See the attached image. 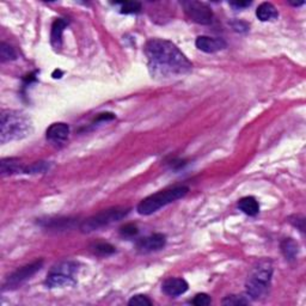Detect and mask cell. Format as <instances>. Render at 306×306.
<instances>
[{
	"label": "cell",
	"instance_id": "cell-15",
	"mask_svg": "<svg viewBox=\"0 0 306 306\" xmlns=\"http://www.w3.org/2000/svg\"><path fill=\"white\" fill-rule=\"evenodd\" d=\"M238 207L242 212L250 215V217H254V215L258 214L259 212L258 202L255 198H252V196H245V198L241 199L238 202Z\"/></svg>",
	"mask_w": 306,
	"mask_h": 306
},
{
	"label": "cell",
	"instance_id": "cell-7",
	"mask_svg": "<svg viewBox=\"0 0 306 306\" xmlns=\"http://www.w3.org/2000/svg\"><path fill=\"white\" fill-rule=\"evenodd\" d=\"M182 5L187 16L193 22L202 25H208L212 23L213 12L211 8L205 3L192 0V2H184Z\"/></svg>",
	"mask_w": 306,
	"mask_h": 306
},
{
	"label": "cell",
	"instance_id": "cell-18",
	"mask_svg": "<svg viewBox=\"0 0 306 306\" xmlns=\"http://www.w3.org/2000/svg\"><path fill=\"white\" fill-rule=\"evenodd\" d=\"M91 250L94 254L98 256H109L114 254L116 249L111 244H109V243H96V244L91 247Z\"/></svg>",
	"mask_w": 306,
	"mask_h": 306
},
{
	"label": "cell",
	"instance_id": "cell-11",
	"mask_svg": "<svg viewBox=\"0 0 306 306\" xmlns=\"http://www.w3.org/2000/svg\"><path fill=\"white\" fill-rule=\"evenodd\" d=\"M196 47L205 53H215L226 48V42L222 39H214L209 36H199L195 41Z\"/></svg>",
	"mask_w": 306,
	"mask_h": 306
},
{
	"label": "cell",
	"instance_id": "cell-6",
	"mask_svg": "<svg viewBox=\"0 0 306 306\" xmlns=\"http://www.w3.org/2000/svg\"><path fill=\"white\" fill-rule=\"evenodd\" d=\"M76 272H78V265L74 262H61L52 268V271L47 275L46 284L52 288L73 286L75 284Z\"/></svg>",
	"mask_w": 306,
	"mask_h": 306
},
{
	"label": "cell",
	"instance_id": "cell-14",
	"mask_svg": "<svg viewBox=\"0 0 306 306\" xmlns=\"http://www.w3.org/2000/svg\"><path fill=\"white\" fill-rule=\"evenodd\" d=\"M21 171H24V168H22L17 158H5L0 162V172L3 176L17 174Z\"/></svg>",
	"mask_w": 306,
	"mask_h": 306
},
{
	"label": "cell",
	"instance_id": "cell-1",
	"mask_svg": "<svg viewBox=\"0 0 306 306\" xmlns=\"http://www.w3.org/2000/svg\"><path fill=\"white\" fill-rule=\"evenodd\" d=\"M145 54L152 75L177 76L185 74L193 67L187 56L168 40H149L145 46Z\"/></svg>",
	"mask_w": 306,
	"mask_h": 306
},
{
	"label": "cell",
	"instance_id": "cell-23",
	"mask_svg": "<svg viewBox=\"0 0 306 306\" xmlns=\"http://www.w3.org/2000/svg\"><path fill=\"white\" fill-rule=\"evenodd\" d=\"M249 300H247L243 295H228L222 300L224 305H247Z\"/></svg>",
	"mask_w": 306,
	"mask_h": 306
},
{
	"label": "cell",
	"instance_id": "cell-28",
	"mask_svg": "<svg viewBox=\"0 0 306 306\" xmlns=\"http://www.w3.org/2000/svg\"><path fill=\"white\" fill-rule=\"evenodd\" d=\"M53 78H61V75H62V72L60 71V69H55L54 72H53Z\"/></svg>",
	"mask_w": 306,
	"mask_h": 306
},
{
	"label": "cell",
	"instance_id": "cell-22",
	"mask_svg": "<svg viewBox=\"0 0 306 306\" xmlns=\"http://www.w3.org/2000/svg\"><path fill=\"white\" fill-rule=\"evenodd\" d=\"M128 304L131 306H151L152 301L146 297V295L138 294L131 298V300L128 301Z\"/></svg>",
	"mask_w": 306,
	"mask_h": 306
},
{
	"label": "cell",
	"instance_id": "cell-16",
	"mask_svg": "<svg viewBox=\"0 0 306 306\" xmlns=\"http://www.w3.org/2000/svg\"><path fill=\"white\" fill-rule=\"evenodd\" d=\"M256 16L259 21L267 22L272 21V19L278 17V11L275 9V6L271 4V3H262L256 10Z\"/></svg>",
	"mask_w": 306,
	"mask_h": 306
},
{
	"label": "cell",
	"instance_id": "cell-19",
	"mask_svg": "<svg viewBox=\"0 0 306 306\" xmlns=\"http://www.w3.org/2000/svg\"><path fill=\"white\" fill-rule=\"evenodd\" d=\"M16 58H17V54H16L15 49L8 43L3 42L2 46H0V60H2V62L15 60Z\"/></svg>",
	"mask_w": 306,
	"mask_h": 306
},
{
	"label": "cell",
	"instance_id": "cell-13",
	"mask_svg": "<svg viewBox=\"0 0 306 306\" xmlns=\"http://www.w3.org/2000/svg\"><path fill=\"white\" fill-rule=\"evenodd\" d=\"M68 25V21L65 18L55 19L52 25V34H51V43L54 48H60L62 46V32L66 26Z\"/></svg>",
	"mask_w": 306,
	"mask_h": 306
},
{
	"label": "cell",
	"instance_id": "cell-27",
	"mask_svg": "<svg viewBox=\"0 0 306 306\" xmlns=\"http://www.w3.org/2000/svg\"><path fill=\"white\" fill-rule=\"evenodd\" d=\"M230 5L234 6L236 9H242V8H247V6H250L251 2H232L230 3Z\"/></svg>",
	"mask_w": 306,
	"mask_h": 306
},
{
	"label": "cell",
	"instance_id": "cell-17",
	"mask_svg": "<svg viewBox=\"0 0 306 306\" xmlns=\"http://www.w3.org/2000/svg\"><path fill=\"white\" fill-rule=\"evenodd\" d=\"M281 251L284 256L286 257V259H288V261H294L295 258H297L298 255V244L297 242H294L292 238H286L284 241L281 242Z\"/></svg>",
	"mask_w": 306,
	"mask_h": 306
},
{
	"label": "cell",
	"instance_id": "cell-4",
	"mask_svg": "<svg viewBox=\"0 0 306 306\" xmlns=\"http://www.w3.org/2000/svg\"><path fill=\"white\" fill-rule=\"evenodd\" d=\"M273 267L269 261H261L252 269L247 284V294L252 299H259L268 293L271 287Z\"/></svg>",
	"mask_w": 306,
	"mask_h": 306
},
{
	"label": "cell",
	"instance_id": "cell-12",
	"mask_svg": "<svg viewBox=\"0 0 306 306\" xmlns=\"http://www.w3.org/2000/svg\"><path fill=\"white\" fill-rule=\"evenodd\" d=\"M69 134L68 125L64 122H58L53 124L51 127L47 129V139L54 144H62L67 140Z\"/></svg>",
	"mask_w": 306,
	"mask_h": 306
},
{
	"label": "cell",
	"instance_id": "cell-8",
	"mask_svg": "<svg viewBox=\"0 0 306 306\" xmlns=\"http://www.w3.org/2000/svg\"><path fill=\"white\" fill-rule=\"evenodd\" d=\"M43 265V259H37V261L32 262V263L26 264L24 267L19 268L15 273H12L11 275L8 278L5 284V288H16L22 284H24L25 281H28L30 278L34 277Z\"/></svg>",
	"mask_w": 306,
	"mask_h": 306
},
{
	"label": "cell",
	"instance_id": "cell-5",
	"mask_svg": "<svg viewBox=\"0 0 306 306\" xmlns=\"http://www.w3.org/2000/svg\"><path fill=\"white\" fill-rule=\"evenodd\" d=\"M129 211H131V208L122 207V206L104 209V211L99 212L97 214L86 219L85 221H83L81 230L83 232H85V234L97 231V230L104 227V226H108L112 224V222L119 221L125 217H127Z\"/></svg>",
	"mask_w": 306,
	"mask_h": 306
},
{
	"label": "cell",
	"instance_id": "cell-9",
	"mask_svg": "<svg viewBox=\"0 0 306 306\" xmlns=\"http://www.w3.org/2000/svg\"><path fill=\"white\" fill-rule=\"evenodd\" d=\"M166 243V237L165 235L163 234H155L148 236V237L141 238L140 241L136 243V249H138L140 252H151V251H156L159 250V249H163L165 247Z\"/></svg>",
	"mask_w": 306,
	"mask_h": 306
},
{
	"label": "cell",
	"instance_id": "cell-26",
	"mask_svg": "<svg viewBox=\"0 0 306 306\" xmlns=\"http://www.w3.org/2000/svg\"><path fill=\"white\" fill-rule=\"evenodd\" d=\"M115 115L111 114V112H104V114H99L98 118L96 119V121H110V120H114Z\"/></svg>",
	"mask_w": 306,
	"mask_h": 306
},
{
	"label": "cell",
	"instance_id": "cell-10",
	"mask_svg": "<svg viewBox=\"0 0 306 306\" xmlns=\"http://www.w3.org/2000/svg\"><path fill=\"white\" fill-rule=\"evenodd\" d=\"M188 282L182 278H170L163 282L162 289L165 294L170 297H178L188 291Z\"/></svg>",
	"mask_w": 306,
	"mask_h": 306
},
{
	"label": "cell",
	"instance_id": "cell-3",
	"mask_svg": "<svg viewBox=\"0 0 306 306\" xmlns=\"http://www.w3.org/2000/svg\"><path fill=\"white\" fill-rule=\"evenodd\" d=\"M189 188L184 187V185H179V187H175L171 189H166V190L156 193V194L149 195L147 198L144 199L140 204L136 207L139 214L141 215H149L152 213L157 212L158 209H161L164 206L171 204L176 200L184 198L188 194Z\"/></svg>",
	"mask_w": 306,
	"mask_h": 306
},
{
	"label": "cell",
	"instance_id": "cell-24",
	"mask_svg": "<svg viewBox=\"0 0 306 306\" xmlns=\"http://www.w3.org/2000/svg\"><path fill=\"white\" fill-rule=\"evenodd\" d=\"M139 230L134 224H126L120 228V234L122 237H134L135 235H138Z\"/></svg>",
	"mask_w": 306,
	"mask_h": 306
},
{
	"label": "cell",
	"instance_id": "cell-25",
	"mask_svg": "<svg viewBox=\"0 0 306 306\" xmlns=\"http://www.w3.org/2000/svg\"><path fill=\"white\" fill-rule=\"evenodd\" d=\"M193 304L196 306H207L211 304V297L206 293H200L196 294L195 298L193 299Z\"/></svg>",
	"mask_w": 306,
	"mask_h": 306
},
{
	"label": "cell",
	"instance_id": "cell-2",
	"mask_svg": "<svg viewBox=\"0 0 306 306\" xmlns=\"http://www.w3.org/2000/svg\"><path fill=\"white\" fill-rule=\"evenodd\" d=\"M32 132L31 121L23 112L16 110H3L0 115V141L18 140L30 135Z\"/></svg>",
	"mask_w": 306,
	"mask_h": 306
},
{
	"label": "cell",
	"instance_id": "cell-20",
	"mask_svg": "<svg viewBox=\"0 0 306 306\" xmlns=\"http://www.w3.org/2000/svg\"><path fill=\"white\" fill-rule=\"evenodd\" d=\"M49 170V164L46 162H36L32 163L31 165L24 168L25 174H45L46 171Z\"/></svg>",
	"mask_w": 306,
	"mask_h": 306
},
{
	"label": "cell",
	"instance_id": "cell-21",
	"mask_svg": "<svg viewBox=\"0 0 306 306\" xmlns=\"http://www.w3.org/2000/svg\"><path fill=\"white\" fill-rule=\"evenodd\" d=\"M141 10V4L138 2H126L121 4V12L126 15L131 13H138Z\"/></svg>",
	"mask_w": 306,
	"mask_h": 306
}]
</instances>
